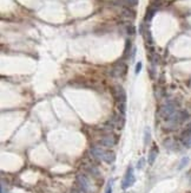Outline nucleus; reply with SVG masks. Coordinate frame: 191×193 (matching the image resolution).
Returning a JSON list of instances; mask_svg holds the SVG:
<instances>
[{"label": "nucleus", "instance_id": "nucleus-1", "mask_svg": "<svg viewBox=\"0 0 191 193\" xmlns=\"http://www.w3.org/2000/svg\"><path fill=\"white\" fill-rule=\"evenodd\" d=\"M176 111H177V106H176V103L172 102V101L166 102V103L161 108V115H162L164 118H166V120H168L170 116L173 115Z\"/></svg>", "mask_w": 191, "mask_h": 193}, {"label": "nucleus", "instance_id": "nucleus-2", "mask_svg": "<svg viewBox=\"0 0 191 193\" xmlns=\"http://www.w3.org/2000/svg\"><path fill=\"white\" fill-rule=\"evenodd\" d=\"M134 181H136V177H134V168L130 166V167L127 168L126 173H125L124 179H123V183H122L123 190H126V188L131 187V186L134 184Z\"/></svg>", "mask_w": 191, "mask_h": 193}, {"label": "nucleus", "instance_id": "nucleus-3", "mask_svg": "<svg viewBox=\"0 0 191 193\" xmlns=\"http://www.w3.org/2000/svg\"><path fill=\"white\" fill-rule=\"evenodd\" d=\"M77 181H78V185H79V187H80V190L83 192L85 193L91 192V183L87 179V177H85L84 174H78L77 175Z\"/></svg>", "mask_w": 191, "mask_h": 193}, {"label": "nucleus", "instance_id": "nucleus-4", "mask_svg": "<svg viewBox=\"0 0 191 193\" xmlns=\"http://www.w3.org/2000/svg\"><path fill=\"white\" fill-rule=\"evenodd\" d=\"M91 153H92V155H93L95 158H97L98 160H103V161H104L107 152H105L100 146H92V147H91Z\"/></svg>", "mask_w": 191, "mask_h": 193}, {"label": "nucleus", "instance_id": "nucleus-5", "mask_svg": "<svg viewBox=\"0 0 191 193\" xmlns=\"http://www.w3.org/2000/svg\"><path fill=\"white\" fill-rule=\"evenodd\" d=\"M113 94H115L116 98H117V101H118V103H120V102H125L126 103V94H125L124 89L122 87H116L115 91H113Z\"/></svg>", "mask_w": 191, "mask_h": 193}, {"label": "nucleus", "instance_id": "nucleus-6", "mask_svg": "<svg viewBox=\"0 0 191 193\" xmlns=\"http://www.w3.org/2000/svg\"><path fill=\"white\" fill-rule=\"evenodd\" d=\"M113 72H117L116 76L125 75V72H126V65H125L123 62H119V63L116 65V68L113 69Z\"/></svg>", "mask_w": 191, "mask_h": 193}, {"label": "nucleus", "instance_id": "nucleus-7", "mask_svg": "<svg viewBox=\"0 0 191 193\" xmlns=\"http://www.w3.org/2000/svg\"><path fill=\"white\" fill-rule=\"evenodd\" d=\"M157 149H156V147H153V149L150 151V153H149V156H148V161H149V165H153L155 162V160H156V158H157Z\"/></svg>", "mask_w": 191, "mask_h": 193}, {"label": "nucleus", "instance_id": "nucleus-8", "mask_svg": "<svg viewBox=\"0 0 191 193\" xmlns=\"http://www.w3.org/2000/svg\"><path fill=\"white\" fill-rule=\"evenodd\" d=\"M100 145L106 146V147H112L115 145V140L111 139V137H104L102 141H100Z\"/></svg>", "mask_w": 191, "mask_h": 193}, {"label": "nucleus", "instance_id": "nucleus-9", "mask_svg": "<svg viewBox=\"0 0 191 193\" xmlns=\"http://www.w3.org/2000/svg\"><path fill=\"white\" fill-rule=\"evenodd\" d=\"M150 140H151V132L149 128L145 129L144 132V146H148L150 144Z\"/></svg>", "mask_w": 191, "mask_h": 193}, {"label": "nucleus", "instance_id": "nucleus-10", "mask_svg": "<svg viewBox=\"0 0 191 193\" xmlns=\"http://www.w3.org/2000/svg\"><path fill=\"white\" fill-rule=\"evenodd\" d=\"M144 37H145V40H146L148 45H152V44H153L152 36H151V32H150V31H149L148 29H146V31H145V35H144Z\"/></svg>", "mask_w": 191, "mask_h": 193}, {"label": "nucleus", "instance_id": "nucleus-11", "mask_svg": "<svg viewBox=\"0 0 191 193\" xmlns=\"http://www.w3.org/2000/svg\"><path fill=\"white\" fill-rule=\"evenodd\" d=\"M155 13H156V10H155V9H149L148 12H146V16H145V21H150V20L153 18Z\"/></svg>", "mask_w": 191, "mask_h": 193}, {"label": "nucleus", "instance_id": "nucleus-12", "mask_svg": "<svg viewBox=\"0 0 191 193\" xmlns=\"http://www.w3.org/2000/svg\"><path fill=\"white\" fill-rule=\"evenodd\" d=\"M130 49H131V42H130V40H126V45H125V50H124V56H123L124 58L129 57V55H130Z\"/></svg>", "mask_w": 191, "mask_h": 193}, {"label": "nucleus", "instance_id": "nucleus-13", "mask_svg": "<svg viewBox=\"0 0 191 193\" xmlns=\"http://www.w3.org/2000/svg\"><path fill=\"white\" fill-rule=\"evenodd\" d=\"M188 162H189V158H188V156H184V158L181 160L179 165H178V169H183V168L188 165Z\"/></svg>", "mask_w": 191, "mask_h": 193}, {"label": "nucleus", "instance_id": "nucleus-14", "mask_svg": "<svg viewBox=\"0 0 191 193\" xmlns=\"http://www.w3.org/2000/svg\"><path fill=\"white\" fill-rule=\"evenodd\" d=\"M118 110H119V113H120L122 115H124L125 110H126V103H125V102L118 103Z\"/></svg>", "mask_w": 191, "mask_h": 193}, {"label": "nucleus", "instance_id": "nucleus-15", "mask_svg": "<svg viewBox=\"0 0 191 193\" xmlns=\"http://www.w3.org/2000/svg\"><path fill=\"white\" fill-rule=\"evenodd\" d=\"M138 1L139 0H124L125 5L129 6V7H134L136 5H138Z\"/></svg>", "mask_w": 191, "mask_h": 193}, {"label": "nucleus", "instance_id": "nucleus-16", "mask_svg": "<svg viewBox=\"0 0 191 193\" xmlns=\"http://www.w3.org/2000/svg\"><path fill=\"white\" fill-rule=\"evenodd\" d=\"M183 136H184V139L188 137V136H191V123H189V126L186 127V129L183 132Z\"/></svg>", "mask_w": 191, "mask_h": 193}, {"label": "nucleus", "instance_id": "nucleus-17", "mask_svg": "<svg viewBox=\"0 0 191 193\" xmlns=\"http://www.w3.org/2000/svg\"><path fill=\"white\" fill-rule=\"evenodd\" d=\"M126 32H127V35H130V36H132L136 33V29H134V25H129L127 27H126Z\"/></svg>", "mask_w": 191, "mask_h": 193}, {"label": "nucleus", "instance_id": "nucleus-18", "mask_svg": "<svg viewBox=\"0 0 191 193\" xmlns=\"http://www.w3.org/2000/svg\"><path fill=\"white\" fill-rule=\"evenodd\" d=\"M142 68H143V63H142V62H138V63L136 64V69H134L136 75H138V74L142 71Z\"/></svg>", "mask_w": 191, "mask_h": 193}, {"label": "nucleus", "instance_id": "nucleus-19", "mask_svg": "<svg viewBox=\"0 0 191 193\" xmlns=\"http://www.w3.org/2000/svg\"><path fill=\"white\" fill-rule=\"evenodd\" d=\"M184 146L186 148H191V136H188L184 139Z\"/></svg>", "mask_w": 191, "mask_h": 193}, {"label": "nucleus", "instance_id": "nucleus-20", "mask_svg": "<svg viewBox=\"0 0 191 193\" xmlns=\"http://www.w3.org/2000/svg\"><path fill=\"white\" fill-rule=\"evenodd\" d=\"M144 162H145V159L142 158V159L137 162V168H138V169H142V168H143V166H144Z\"/></svg>", "mask_w": 191, "mask_h": 193}, {"label": "nucleus", "instance_id": "nucleus-21", "mask_svg": "<svg viewBox=\"0 0 191 193\" xmlns=\"http://www.w3.org/2000/svg\"><path fill=\"white\" fill-rule=\"evenodd\" d=\"M105 193H112V180L109 181V184H107V187H106Z\"/></svg>", "mask_w": 191, "mask_h": 193}, {"label": "nucleus", "instance_id": "nucleus-22", "mask_svg": "<svg viewBox=\"0 0 191 193\" xmlns=\"http://www.w3.org/2000/svg\"><path fill=\"white\" fill-rule=\"evenodd\" d=\"M71 193H79V192H78V191H76V190H72V192H71Z\"/></svg>", "mask_w": 191, "mask_h": 193}]
</instances>
